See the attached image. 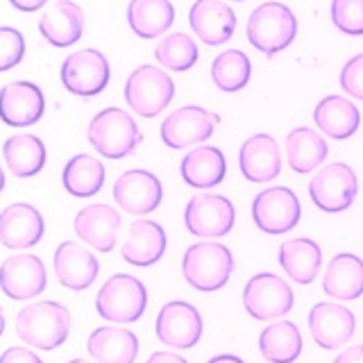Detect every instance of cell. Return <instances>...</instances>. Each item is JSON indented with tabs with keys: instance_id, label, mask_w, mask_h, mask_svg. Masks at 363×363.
<instances>
[{
	"instance_id": "1",
	"label": "cell",
	"mask_w": 363,
	"mask_h": 363,
	"mask_svg": "<svg viewBox=\"0 0 363 363\" xmlns=\"http://www.w3.org/2000/svg\"><path fill=\"white\" fill-rule=\"evenodd\" d=\"M71 334V313L55 300H41L23 306L16 315V336L30 347L43 352L57 350Z\"/></svg>"
},
{
	"instance_id": "2",
	"label": "cell",
	"mask_w": 363,
	"mask_h": 363,
	"mask_svg": "<svg viewBox=\"0 0 363 363\" xmlns=\"http://www.w3.org/2000/svg\"><path fill=\"white\" fill-rule=\"evenodd\" d=\"M234 272V255L223 243L202 241L191 245L182 257V275L196 291L213 293L230 281Z\"/></svg>"
},
{
	"instance_id": "3",
	"label": "cell",
	"mask_w": 363,
	"mask_h": 363,
	"mask_svg": "<svg viewBox=\"0 0 363 363\" xmlns=\"http://www.w3.org/2000/svg\"><path fill=\"white\" fill-rule=\"evenodd\" d=\"M89 143L107 159H123L134 155L141 143V130L125 109L107 107L98 111L89 123Z\"/></svg>"
},
{
	"instance_id": "4",
	"label": "cell",
	"mask_w": 363,
	"mask_h": 363,
	"mask_svg": "<svg viewBox=\"0 0 363 363\" xmlns=\"http://www.w3.org/2000/svg\"><path fill=\"white\" fill-rule=\"evenodd\" d=\"M247 41L268 57L281 52L298 34V18L284 3L259 5L247 18Z\"/></svg>"
},
{
	"instance_id": "5",
	"label": "cell",
	"mask_w": 363,
	"mask_h": 363,
	"mask_svg": "<svg viewBox=\"0 0 363 363\" xmlns=\"http://www.w3.org/2000/svg\"><path fill=\"white\" fill-rule=\"evenodd\" d=\"M147 291L134 275H111L96 295V311L100 318L116 325H132L145 313Z\"/></svg>"
},
{
	"instance_id": "6",
	"label": "cell",
	"mask_w": 363,
	"mask_h": 363,
	"mask_svg": "<svg viewBox=\"0 0 363 363\" xmlns=\"http://www.w3.org/2000/svg\"><path fill=\"white\" fill-rule=\"evenodd\" d=\"M175 98V82L152 64H143L125 82V102L143 118L159 116Z\"/></svg>"
},
{
	"instance_id": "7",
	"label": "cell",
	"mask_w": 363,
	"mask_h": 363,
	"mask_svg": "<svg viewBox=\"0 0 363 363\" xmlns=\"http://www.w3.org/2000/svg\"><path fill=\"white\" fill-rule=\"evenodd\" d=\"M359 179L347 164H327L309 182V196L320 211L340 213L350 209L357 200Z\"/></svg>"
},
{
	"instance_id": "8",
	"label": "cell",
	"mask_w": 363,
	"mask_h": 363,
	"mask_svg": "<svg viewBox=\"0 0 363 363\" xmlns=\"http://www.w3.org/2000/svg\"><path fill=\"white\" fill-rule=\"evenodd\" d=\"M295 295L281 277L272 272H257L243 289V306L255 320H275L293 309Z\"/></svg>"
},
{
	"instance_id": "9",
	"label": "cell",
	"mask_w": 363,
	"mask_h": 363,
	"mask_svg": "<svg viewBox=\"0 0 363 363\" xmlns=\"http://www.w3.org/2000/svg\"><path fill=\"white\" fill-rule=\"evenodd\" d=\"M300 218V200L289 186H270L261 191L252 202V220L266 234H286L298 227Z\"/></svg>"
},
{
	"instance_id": "10",
	"label": "cell",
	"mask_w": 363,
	"mask_h": 363,
	"mask_svg": "<svg viewBox=\"0 0 363 363\" xmlns=\"http://www.w3.org/2000/svg\"><path fill=\"white\" fill-rule=\"evenodd\" d=\"M111 77L107 57L96 48H84L68 55L62 64V84L73 96L91 98L105 91Z\"/></svg>"
},
{
	"instance_id": "11",
	"label": "cell",
	"mask_w": 363,
	"mask_h": 363,
	"mask_svg": "<svg viewBox=\"0 0 363 363\" xmlns=\"http://www.w3.org/2000/svg\"><path fill=\"white\" fill-rule=\"evenodd\" d=\"M236 220L234 204L225 196L200 193L193 196L184 209L186 230L200 238H220L232 232Z\"/></svg>"
},
{
	"instance_id": "12",
	"label": "cell",
	"mask_w": 363,
	"mask_h": 363,
	"mask_svg": "<svg viewBox=\"0 0 363 363\" xmlns=\"http://www.w3.org/2000/svg\"><path fill=\"white\" fill-rule=\"evenodd\" d=\"M220 123V116L216 113L189 105L175 109L162 123V141L173 147V150H184V147L200 145L216 132V125Z\"/></svg>"
},
{
	"instance_id": "13",
	"label": "cell",
	"mask_w": 363,
	"mask_h": 363,
	"mask_svg": "<svg viewBox=\"0 0 363 363\" xmlns=\"http://www.w3.org/2000/svg\"><path fill=\"white\" fill-rule=\"evenodd\" d=\"M155 332L164 345L173 350L196 347L202 338V315L193 304L173 300L159 309Z\"/></svg>"
},
{
	"instance_id": "14",
	"label": "cell",
	"mask_w": 363,
	"mask_h": 363,
	"mask_svg": "<svg viewBox=\"0 0 363 363\" xmlns=\"http://www.w3.org/2000/svg\"><path fill=\"white\" fill-rule=\"evenodd\" d=\"M48 286V272L37 255H11L0 264V291L9 300H32Z\"/></svg>"
},
{
	"instance_id": "15",
	"label": "cell",
	"mask_w": 363,
	"mask_h": 363,
	"mask_svg": "<svg viewBox=\"0 0 363 363\" xmlns=\"http://www.w3.org/2000/svg\"><path fill=\"white\" fill-rule=\"evenodd\" d=\"M113 200L116 204L132 216L152 213L164 200L162 182L155 173L143 168H134L123 173L113 182Z\"/></svg>"
},
{
	"instance_id": "16",
	"label": "cell",
	"mask_w": 363,
	"mask_h": 363,
	"mask_svg": "<svg viewBox=\"0 0 363 363\" xmlns=\"http://www.w3.org/2000/svg\"><path fill=\"white\" fill-rule=\"evenodd\" d=\"M309 332L323 350H338L357 332V318L343 304L318 302L309 311Z\"/></svg>"
},
{
	"instance_id": "17",
	"label": "cell",
	"mask_w": 363,
	"mask_h": 363,
	"mask_svg": "<svg viewBox=\"0 0 363 363\" xmlns=\"http://www.w3.org/2000/svg\"><path fill=\"white\" fill-rule=\"evenodd\" d=\"M45 111V98L43 91L21 79L0 89V121L9 128H30L39 123Z\"/></svg>"
},
{
	"instance_id": "18",
	"label": "cell",
	"mask_w": 363,
	"mask_h": 363,
	"mask_svg": "<svg viewBox=\"0 0 363 363\" xmlns=\"http://www.w3.org/2000/svg\"><path fill=\"white\" fill-rule=\"evenodd\" d=\"M45 232L43 216L28 202H14L0 211V243L9 250L34 247Z\"/></svg>"
},
{
	"instance_id": "19",
	"label": "cell",
	"mask_w": 363,
	"mask_h": 363,
	"mask_svg": "<svg viewBox=\"0 0 363 363\" xmlns=\"http://www.w3.org/2000/svg\"><path fill=\"white\" fill-rule=\"evenodd\" d=\"M193 34L207 45H223L234 37L236 14L223 0H196L189 9Z\"/></svg>"
},
{
	"instance_id": "20",
	"label": "cell",
	"mask_w": 363,
	"mask_h": 363,
	"mask_svg": "<svg viewBox=\"0 0 363 363\" xmlns=\"http://www.w3.org/2000/svg\"><path fill=\"white\" fill-rule=\"evenodd\" d=\"M75 234L98 252H111L116 247L121 230V213L109 204H86L79 209L75 220Z\"/></svg>"
},
{
	"instance_id": "21",
	"label": "cell",
	"mask_w": 363,
	"mask_h": 363,
	"mask_svg": "<svg viewBox=\"0 0 363 363\" xmlns=\"http://www.w3.org/2000/svg\"><path fill=\"white\" fill-rule=\"evenodd\" d=\"M52 268L62 286L71 291H84L96 281L100 264L96 255L75 241H64L52 255Z\"/></svg>"
},
{
	"instance_id": "22",
	"label": "cell",
	"mask_w": 363,
	"mask_h": 363,
	"mask_svg": "<svg viewBox=\"0 0 363 363\" xmlns=\"http://www.w3.org/2000/svg\"><path fill=\"white\" fill-rule=\"evenodd\" d=\"M238 166L247 182L266 184L281 173V152L270 134H255L241 145Z\"/></svg>"
},
{
	"instance_id": "23",
	"label": "cell",
	"mask_w": 363,
	"mask_h": 363,
	"mask_svg": "<svg viewBox=\"0 0 363 363\" xmlns=\"http://www.w3.org/2000/svg\"><path fill=\"white\" fill-rule=\"evenodd\" d=\"M39 32L55 48H68L84 32V9L73 0H57L41 14Z\"/></svg>"
},
{
	"instance_id": "24",
	"label": "cell",
	"mask_w": 363,
	"mask_h": 363,
	"mask_svg": "<svg viewBox=\"0 0 363 363\" xmlns=\"http://www.w3.org/2000/svg\"><path fill=\"white\" fill-rule=\"evenodd\" d=\"M166 245L168 241L164 227L155 220L139 218L130 225L128 241L123 245V259L139 268L155 266L166 255Z\"/></svg>"
},
{
	"instance_id": "25",
	"label": "cell",
	"mask_w": 363,
	"mask_h": 363,
	"mask_svg": "<svg viewBox=\"0 0 363 363\" xmlns=\"http://www.w3.org/2000/svg\"><path fill=\"white\" fill-rule=\"evenodd\" d=\"M86 350L96 363H134L139 357V338L125 327H98L86 340Z\"/></svg>"
},
{
	"instance_id": "26",
	"label": "cell",
	"mask_w": 363,
	"mask_h": 363,
	"mask_svg": "<svg viewBox=\"0 0 363 363\" xmlns=\"http://www.w3.org/2000/svg\"><path fill=\"white\" fill-rule=\"evenodd\" d=\"M323 291L334 300H357L363 295V259L350 252L336 255L325 270Z\"/></svg>"
},
{
	"instance_id": "27",
	"label": "cell",
	"mask_w": 363,
	"mask_h": 363,
	"mask_svg": "<svg viewBox=\"0 0 363 363\" xmlns=\"http://www.w3.org/2000/svg\"><path fill=\"white\" fill-rule=\"evenodd\" d=\"M182 179L193 189H213L227 175V162L223 150L213 145H198L182 159Z\"/></svg>"
},
{
	"instance_id": "28",
	"label": "cell",
	"mask_w": 363,
	"mask_h": 363,
	"mask_svg": "<svg viewBox=\"0 0 363 363\" xmlns=\"http://www.w3.org/2000/svg\"><path fill=\"white\" fill-rule=\"evenodd\" d=\"M313 121L323 134L336 141H345L354 136L361 125V113L352 100L343 96H327L315 105Z\"/></svg>"
},
{
	"instance_id": "29",
	"label": "cell",
	"mask_w": 363,
	"mask_h": 363,
	"mask_svg": "<svg viewBox=\"0 0 363 363\" xmlns=\"http://www.w3.org/2000/svg\"><path fill=\"white\" fill-rule=\"evenodd\" d=\"M279 266L298 284H311L323 266V250L313 238H291L279 245Z\"/></svg>"
},
{
	"instance_id": "30",
	"label": "cell",
	"mask_w": 363,
	"mask_h": 363,
	"mask_svg": "<svg viewBox=\"0 0 363 363\" xmlns=\"http://www.w3.org/2000/svg\"><path fill=\"white\" fill-rule=\"evenodd\" d=\"M128 23L141 39H157L175 23V7L170 0H130Z\"/></svg>"
},
{
	"instance_id": "31",
	"label": "cell",
	"mask_w": 363,
	"mask_h": 363,
	"mask_svg": "<svg viewBox=\"0 0 363 363\" xmlns=\"http://www.w3.org/2000/svg\"><path fill=\"white\" fill-rule=\"evenodd\" d=\"M3 159L14 177H34L45 166V145L34 134H14L3 145Z\"/></svg>"
},
{
	"instance_id": "32",
	"label": "cell",
	"mask_w": 363,
	"mask_h": 363,
	"mask_svg": "<svg viewBox=\"0 0 363 363\" xmlns=\"http://www.w3.org/2000/svg\"><path fill=\"white\" fill-rule=\"evenodd\" d=\"M329 155V145L311 128H295L286 136V162L295 173L306 175L315 170Z\"/></svg>"
},
{
	"instance_id": "33",
	"label": "cell",
	"mask_w": 363,
	"mask_h": 363,
	"mask_svg": "<svg viewBox=\"0 0 363 363\" xmlns=\"http://www.w3.org/2000/svg\"><path fill=\"white\" fill-rule=\"evenodd\" d=\"M302 334L291 320H279L259 334V352L268 363H293L302 354Z\"/></svg>"
},
{
	"instance_id": "34",
	"label": "cell",
	"mask_w": 363,
	"mask_h": 363,
	"mask_svg": "<svg viewBox=\"0 0 363 363\" xmlns=\"http://www.w3.org/2000/svg\"><path fill=\"white\" fill-rule=\"evenodd\" d=\"M62 182L73 198H94L105 186V166L91 155H75L64 166Z\"/></svg>"
},
{
	"instance_id": "35",
	"label": "cell",
	"mask_w": 363,
	"mask_h": 363,
	"mask_svg": "<svg viewBox=\"0 0 363 363\" xmlns=\"http://www.w3.org/2000/svg\"><path fill=\"white\" fill-rule=\"evenodd\" d=\"M250 77H252V64H250L247 55L241 50H225L216 55L211 64V79L225 94H236L243 86H247Z\"/></svg>"
},
{
	"instance_id": "36",
	"label": "cell",
	"mask_w": 363,
	"mask_h": 363,
	"mask_svg": "<svg viewBox=\"0 0 363 363\" xmlns=\"http://www.w3.org/2000/svg\"><path fill=\"white\" fill-rule=\"evenodd\" d=\"M198 45L193 41V37L184 32H173L164 37L157 43L155 57L157 62L162 64L166 71H175V73H184L193 64L198 62Z\"/></svg>"
},
{
	"instance_id": "37",
	"label": "cell",
	"mask_w": 363,
	"mask_h": 363,
	"mask_svg": "<svg viewBox=\"0 0 363 363\" xmlns=\"http://www.w3.org/2000/svg\"><path fill=\"white\" fill-rule=\"evenodd\" d=\"M332 23L350 37H363V0H332Z\"/></svg>"
},
{
	"instance_id": "38",
	"label": "cell",
	"mask_w": 363,
	"mask_h": 363,
	"mask_svg": "<svg viewBox=\"0 0 363 363\" xmlns=\"http://www.w3.org/2000/svg\"><path fill=\"white\" fill-rule=\"evenodd\" d=\"M26 57V39L16 28H0V73L11 71Z\"/></svg>"
},
{
	"instance_id": "39",
	"label": "cell",
	"mask_w": 363,
	"mask_h": 363,
	"mask_svg": "<svg viewBox=\"0 0 363 363\" xmlns=\"http://www.w3.org/2000/svg\"><path fill=\"white\" fill-rule=\"evenodd\" d=\"M340 86L352 98L363 100V52L352 57L340 71Z\"/></svg>"
},
{
	"instance_id": "40",
	"label": "cell",
	"mask_w": 363,
	"mask_h": 363,
	"mask_svg": "<svg viewBox=\"0 0 363 363\" xmlns=\"http://www.w3.org/2000/svg\"><path fill=\"white\" fill-rule=\"evenodd\" d=\"M0 363H43L30 347H9L0 354Z\"/></svg>"
},
{
	"instance_id": "41",
	"label": "cell",
	"mask_w": 363,
	"mask_h": 363,
	"mask_svg": "<svg viewBox=\"0 0 363 363\" xmlns=\"http://www.w3.org/2000/svg\"><path fill=\"white\" fill-rule=\"evenodd\" d=\"M334 363H363V345H352L343 350Z\"/></svg>"
},
{
	"instance_id": "42",
	"label": "cell",
	"mask_w": 363,
	"mask_h": 363,
	"mask_svg": "<svg viewBox=\"0 0 363 363\" xmlns=\"http://www.w3.org/2000/svg\"><path fill=\"white\" fill-rule=\"evenodd\" d=\"M145 363H189V361L184 357L175 354V352H155Z\"/></svg>"
},
{
	"instance_id": "43",
	"label": "cell",
	"mask_w": 363,
	"mask_h": 363,
	"mask_svg": "<svg viewBox=\"0 0 363 363\" xmlns=\"http://www.w3.org/2000/svg\"><path fill=\"white\" fill-rule=\"evenodd\" d=\"M9 5L18 11H37L43 5H48V0H9Z\"/></svg>"
},
{
	"instance_id": "44",
	"label": "cell",
	"mask_w": 363,
	"mask_h": 363,
	"mask_svg": "<svg viewBox=\"0 0 363 363\" xmlns=\"http://www.w3.org/2000/svg\"><path fill=\"white\" fill-rule=\"evenodd\" d=\"M207 363H245V361L241 357H236V354H218V357L209 359Z\"/></svg>"
},
{
	"instance_id": "45",
	"label": "cell",
	"mask_w": 363,
	"mask_h": 363,
	"mask_svg": "<svg viewBox=\"0 0 363 363\" xmlns=\"http://www.w3.org/2000/svg\"><path fill=\"white\" fill-rule=\"evenodd\" d=\"M5 334V311H3V306H0V336Z\"/></svg>"
},
{
	"instance_id": "46",
	"label": "cell",
	"mask_w": 363,
	"mask_h": 363,
	"mask_svg": "<svg viewBox=\"0 0 363 363\" xmlns=\"http://www.w3.org/2000/svg\"><path fill=\"white\" fill-rule=\"evenodd\" d=\"M3 189H5V170L0 166V193H3Z\"/></svg>"
},
{
	"instance_id": "47",
	"label": "cell",
	"mask_w": 363,
	"mask_h": 363,
	"mask_svg": "<svg viewBox=\"0 0 363 363\" xmlns=\"http://www.w3.org/2000/svg\"><path fill=\"white\" fill-rule=\"evenodd\" d=\"M68 363H89V361H84V359H73V361H68Z\"/></svg>"
},
{
	"instance_id": "48",
	"label": "cell",
	"mask_w": 363,
	"mask_h": 363,
	"mask_svg": "<svg viewBox=\"0 0 363 363\" xmlns=\"http://www.w3.org/2000/svg\"><path fill=\"white\" fill-rule=\"evenodd\" d=\"M234 3H243V0H234Z\"/></svg>"
}]
</instances>
